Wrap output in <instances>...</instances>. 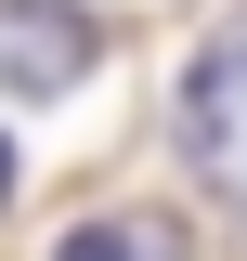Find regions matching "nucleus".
Segmentation results:
<instances>
[{"mask_svg": "<svg viewBox=\"0 0 247 261\" xmlns=\"http://www.w3.org/2000/svg\"><path fill=\"white\" fill-rule=\"evenodd\" d=\"M52 261H195V248H182L169 209H104V222H78Z\"/></svg>", "mask_w": 247, "mask_h": 261, "instance_id": "3", "label": "nucleus"}, {"mask_svg": "<svg viewBox=\"0 0 247 261\" xmlns=\"http://www.w3.org/2000/svg\"><path fill=\"white\" fill-rule=\"evenodd\" d=\"M0 196H13V144H0Z\"/></svg>", "mask_w": 247, "mask_h": 261, "instance_id": "4", "label": "nucleus"}, {"mask_svg": "<svg viewBox=\"0 0 247 261\" xmlns=\"http://www.w3.org/2000/svg\"><path fill=\"white\" fill-rule=\"evenodd\" d=\"M182 170L247 222V13L182 65Z\"/></svg>", "mask_w": 247, "mask_h": 261, "instance_id": "1", "label": "nucleus"}, {"mask_svg": "<svg viewBox=\"0 0 247 261\" xmlns=\"http://www.w3.org/2000/svg\"><path fill=\"white\" fill-rule=\"evenodd\" d=\"M91 79V13L65 0H0V105H52Z\"/></svg>", "mask_w": 247, "mask_h": 261, "instance_id": "2", "label": "nucleus"}]
</instances>
